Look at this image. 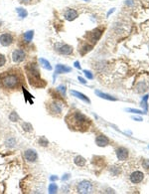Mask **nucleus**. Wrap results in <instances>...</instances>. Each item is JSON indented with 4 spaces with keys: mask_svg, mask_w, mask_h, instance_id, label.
I'll return each instance as SVG.
<instances>
[{
    "mask_svg": "<svg viewBox=\"0 0 149 194\" xmlns=\"http://www.w3.org/2000/svg\"><path fill=\"white\" fill-rule=\"evenodd\" d=\"M0 83L2 87L6 89H15L18 88L21 83V78L17 73H5L0 77Z\"/></svg>",
    "mask_w": 149,
    "mask_h": 194,
    "instance_id": "nucleus-1",
    "label": "nucleus"
},
{
    "mask_svg": "<svg viewBox=\"0 0 149 194\" xmlns=\"http://www.w3.org/2000/svg\"><path fill=\"white\" fill-rule=\"evenodd\" d=\"M68 122H71V126L76 129H82L83 128H87L90 124V120L84 114L80 112H75L68 118Z\"/></svg>",
    "mask_w": 149,
    "mask_h": 194,
    "instance_id": "nucleus-2",
    "label": "nucleus"
},
{
    "mask_svg": "<svg viewBox=\"0 0 149 194\" xmlns=\"http://www.w3.org/2000/svg\"><path fill=\"white\" fill-rule=\"evenodd\" d=\"M26 71L28 77L30 79L31 85L33 86H39L38 83L41 82V78H40V72L38 70V67L35 63H29V65H27L26 67Z\"/></svg>",
    "mask_w": 149,
    "mask_h": 194,
    "instance_id": "nucleus-3",
    "label": "nucleus"
},
{
    "mask_svg": "<svg viewBox=\"0 0 149 194\" xmlns=\"http://www.w3.org/2000/svg\"><path fill=\"white\" fill-rule=\"evenodd\" d=\"M48 110L49 112L53 116H59L62 114L63 110V105L61 102L57 101V100H53V101L49 102L48 104Z\"/></svg>",
    "mask_w": 149,
    "mask_h": 194,
    "instance_id": "nucleus-4",
    "label": "nucleus"
},
{
    "mask_svg": "<svg viewBox=\"0 0 149 194\" xmlns=\"http://www.w3.org/2000/svg\"><path fill=\"white\" fill-rule=\"evenodd\" d=\"M54 49L61 55H71V54H73V51H74L72 46L63 43H57Z\"/></svg>",
    "mask_w": 149,
    "mask_h": 194,
    "instance_id": "nucleus-5",
    "label": "nucleus"
},
{
    "mask_svg": "<svg viewBox=\"0 0 149 194\" xmlns=\"http://www.w3.org/2000/svg\"><path fill=\"white\" fill-rule=\"evenodd\" d=\"M92 190H93V185H92V183L90 181L87 180L81 181L77 186V191L82 194L91 193Z\"/></svg>",
    "mask_w": 149,
    "mask_h": 194,
    "instance_id": "nucleus-6",
    "label": "nucleus"
},
{
    "mask_svg": "<svg viewBox=\"0 0 149 194\" xmlns=\"http://www.w3.org/2000/svg\"><path fill=\"white\" fill-rule=\"evenodd\" d=\"M25 57H26V53L22 49H16L12 53V60L14 63H21L22 61H24Z\"/></svg>",
    "mask_w": 149,
    "mask_h": 194,
    "instance_id": "nucleus-7",
    "label": "nucleus"
},
{
    "mask_svg": "<svg viewBox=\"0 0 149 194\" xmlns=\"http://www.w3.org/2000/svg\"><path fill=\"white\" fill-rule=\"evenodd\" d=\"M14 41V38L10 33H4L0 36V43H1L2 46H10Z\"/></svg>",
    "mask_w": 149,
    "mask_h": 194,
    "instance_id": "nucleus-8",
    "label": "nucleus"
},
{
    "mask_svg": "<svg viewBox=\"0 0 149 194\" xmlns=\"http://www.w3.org/2000/svg\"><path fill=\"white\" fill-rule=\"evenodd\" d=\"M24 157L28 162H35L38 159V153L34 149H27L24 152Z\"/></svg>",
    "mask_w": 149,
    "mask_h": 194,
    "instance_id": "nucleus-9",
    "label": "nucleus"
},
{
    "mask_svg": "<svg viewBox=\"0 0 149 194\" xmlns=\"http://www.w3.org/2000/svg\"><path fill=\"white\" fill-rule=\"evenodd\" d=\"M144 178V174L143 172L141 171H134L131 173L130 175V181L134 184H137V183H140Z\"/></svg>",
    "mask_w": 149,
    "mask_h": 194,
    "instance_id": "nucleus-10",
    "label": "nucleus"
},
{
    "mask_svg": "<svg viewBox=\"0 0 149 194\" xmlns=\"http://www.w3.org/2000/svg\"><path fill=\"white\" fill-rule=\"evenodd\" d=\"M96 143L100 147H106V145L110 144V139H108V136L104 134H100L96 137Z\"/></svg>",
    "mask_w": 149,
    "mask_h": 194,
    "instance_id": "nucleus-11",
    "label": "nucleus"
},
{
    "mask_svg": "<svg viewBox=\"0 0 149 194\" xmlns=\"http://www.w3.org/2000/svg\"><path fill=\"white\" fill-rule=\"evenodd\" d=\"M102 29L100 28H96L94 29V31H92L91 33H90V40L92 41V42L96 43L98 41V39L102 37Z\"/></svg>",
    "mask_w": 149,
    "mask_h": 194,
    "instance_id": "nucleus-12",
    "label": "nucleus"
},
{
    "mask_svg": "<svg viewBox=\"0 0 149 194\" xmlns=\"http://www.w3.org/2000/svg\"><path fill=\"white\" fill-rule=\"evenodd\" d=\"M115 152H116V157L121 161L126 160L128 157V151L125 147H118Z\"/></svg>",
    "mask_w": 149,
    "mask_h": 194,
    "instance_id": "nucleus-13",
    "label": "nucleus"
},
{
    "mask_svg": "<svg viewBox=\"0 0 149 194\" xmlns=\"http://www.w3.org/2000/svg\"><path fill=\"white\" fill-rule=\"evenodd\" d=\"M77 17H78V12L76 11L75 9H69L67 10L66 13H65V18H66V20H68V21H73V20H75Z\"/></svg>",
    "mask_w": 149,
    "mask_h": 194,
    "instance_id": "nucleus-14",
    "label": "nucleus"
},
{
    "mask_svg": "<svg viewBox=\"0 0 149 194\" xmlns=\"http://www.w3.org/2000/svg\"><path fill=\"white\" fill-rule=\"evenodd\" d=\"M71 94H72L73 96H75V97L81 99L82 101L86 102V103H88V104H91V100H90L89 98L87 97V96L84 95V94L80 93V92H77V91H71Z\"/></svg>",
    "mask_w": 149,
    "mask_h": 194,
    "instance_id": "nucleus-15",
    "label": "nucleus"
},
{
    "mask_svg": "<svg viewBox=\"0 0 149 194\" xmlns=\"http://www.w3.org/2000/svg\"><path fill=\"white\" fill-rule=\"evenodd\" d=\"M96 94L100 98L104 99V100H108V101H113V102H114V101H116V100H117V99H115L114 97H112V96L108 95V94H106V93H102V92L98 91V90H96Z\"/></svg>",
    "mask_w": 149,
    "mask_h": 194,
    "instance_id": "nucleus-16",
    "label": "nucleus"
},
{
    "mask_svg": "<svg viewBox=\"0 0 149 194\" xmlns=\"http://www.w3.org/2000/svg\"><path fill=\"white\" fill-rule=\"evenodd\" d=\"M71 70H72V69H71L70 67L64 66V65H61V64H58L56 66L57 74H61V73H69V72H71Z\"/></svg>",
    "mask_w": 149,
    "mask_h": 194,
    "instance_id": "nucleus-17",
    "label": "nucleus"
},
{
    "mask_svg": "<svg viewBox=\"0 0 149 194\" xmlns=\"http://www.w3.org/2000/svg\"><path fill=\"white\" fill-rule=\"evenodd\" d=\"M74 162H75V164L77 166H80V167H82V166H85L86 165V162H87V161H86V159L83 157V156L78 155V156H76V157H75Z\"/></svg>",
    "mask_w": 149,
    "mask_h": 194,
    "instance_id": "nucleus-18",
    "label": "nucleus"
},
{
    "mask_svg": "<svg viewBox=\"0 0 149 194\" xmlns=\"http://www.w3.org/2000/svg\"><path fill=\"white\" fill-rule=\"evenodd\" d=\"M33 37H34V31L33 30H30V31H27L26 33H25L24 35H23V39H24L25 42H31L33 39Z\"/></svg>",
    "mask_w": 149,
    "mask_h": 194,
    "instance_id": "nucleus-19",
    "label": "nucleus"
},
{
    "mask_svg": "<svg viewBox=\"0 0 149 194\" xmlns=\"http://www.w3.org/2000/svg\"><path fill=\"white\" fill-rule=\"evenodd\" d=\"M39 62H40V65H41V66L43 67L44 69H46V70H49V71L52 70V66H51V64L49 63V61H47V60L41 58V59L39 60Z\"/></svg>",
    "mask_w": 149,
    "mask_h": 194,
    "instance_id": "nucleus-20",
    "label": "nucleus"
},
{
    "mask_svg": "<svg viewBox=\"0 0 149 194\" xmlns=\"http://www.w3.org/2000/svg\"><path fill=\"white\" fill-rule=\"evenodd\" d=\"M16 139L14 138V137H8L7 139H6V141H5V143H6V145H7L8 147H14L16 145Z\"/></svg>",
    "mask_w": 149,
    "mask_h": 194,
    "instance_id": "nucleus-21",
    "label": "nucleus"
},
{
    "mask_svg": "<svg viewBox=\"0 0 149 194\" xmlns=\"http://www.w3.org/2000/svg\"><path fill=\"white\" fill-rule=\"evenodd\" d=\"M9 120H11V122H19V120H20V118H19L18 114L16 112H11L9 114Z\"/></svg>",
    "mask_w": 149,
    "mask_h": 194,
    "instance_id": "nucleus-22",
    "label": "nucleus"
},
{
    "mask_svg": "<svg viewBox=\"0 0 149 194\" xmlns=\"http://www.w3.org/2000/svg\"><path fill=\"white\" fill-rule=\"evenodd\" d=\"M22 128L24 131H26V132H31V131H33V126L31 124H29V122H23L22 124Z\"/></svg>",
    "mask_w": 149,
    "mask_h": 194,
    "instance_id": "nucleus-23",
    "label": "nucleus"
},
{
    "mask_svg": "<svg viewBox=\"0 0 149 194\" xmlns=\"http://www.w3.org/2000/svg\"><path fill=\"white\" fill-rule=\"evenodd\" d=\"M146 90H147V87H146L145 83L141 82L136 86V91H137L138 93H143V92H145Z\"/></svg>",
    "mask_w": 149,
    "mask_h": 194,
    "instance_id": "nucleus-24",
    "label": "nucleus"
},
{
    "mask_svg": "<svg viewBox=\"0 0 149 194\" xmlns=\"http://www.w3.org/2000/svg\"><path fill=\"white\" fill-rule=\"evenodd\" d=\"M16 11H17L18 15L20 16V18H25L28 15V12H27L24 8H16Z\"/></svg>",
    "mask_w": 149,
    "mask_h": 194,
    "instance_id": "nucleus-25",
    "label": "nucleus"
},
{
    "mask_svg": "<svg viewBox=\"0 0 149 194\" xmlns=\"http://www.w3.org/2000/svg\"><path fill=\"white\" fill-rule=\"evenodd\" d=\"M92 49H93V46H92V45H88V44H85V45H84L83 47L81 48L82 54H86V53H88V52H90Z\"/></svg>",
    "mask_w": 149,
    "mask_h": 194,
    "instance_id": "nucleus-26",
    "label": "nucleus"
},
{
    "mask_svg": "<svg viewBox=\"0 0 149 194\" xmlns=\"http://www.w3.org/2000/svg\"><path fill=\"white\" fill-rule=\"evenodd\" d=\"M39 144L44 147H48V144H49V141H48V139L46 138V137L42 136V137H40V139H39Z\"/></svg>",
    "mask_w": 149,
    "mask_h": 194,
    "instance_id": "nucleus-27",
    "label": "nucleus"
},
{
    "mask_svg": "<svg viewBox=\"0 0 149 194\" xmlns=\"http://www.w3.org/2000/svg\"><path fill=\"white\" fill-rule=\"evenodd\" d=\"M57 191H58V187H57V185L55 183H51V184L49 185V192L50 193H56Z\"/></svg>",
    "mask_w": 149,
    "mask_h": 194,
    "instance_id": "nucleus-28",
    "label": "nucleus"
},
{
    "mask_svg": "<svg viewBox=\"0 0 149 194\" xmlns=\"http://www.w3.org/2000/svg\"><path fill=\"white\" fill-rule=\"evenodd\" d=\"M147 100H148V95H146L145 97L143 98V100H142V104H141V106H142V107H144V110H147V108H148Z\"/></svg>",
    "mask_w": 149,
    "mask_h": 194,
    "instance_id": "nucleus-29",
    "label": "nucleus"
},
{
    "mask_svg": "<svg viewBox=\"0 0 149 194\" xmlns=\"http://www.w3.org/2000/svg\"><path fill=\"white\" fill-rule=\"evenodd\" d=\"M110 172H112L113 175H117L120 172V168H117V166H113L112 169H110Z\"/></svg>",
    "mask_w": 149,
    "mask_h": 194,
    "instance_id": "nucleus-30",
    "label": "nucleus"
},
{
    "mask_svg": "<svg viewBox=\"0 0 149 194\" xmlns=\"http://www.w3.org/2000/svg\"><path fill=\"white\" fill-rule=\"evenodd\" d=\"M6 63V58L4 55L0 54V67H3Z\"/></svg>",
    "mask_w": 149,
    "mask_h": 194,
    "instance_id": "nucleus-31",
    "label": "nucleus"
},
{
    "mask_svg": "<svg viewBox=\"0 0 149 194\" xmlns=\"http://www.w3.org/2000/svg\"><path fill=\"white\" fill-rule=\"evenodd\" d=\"M85 72V75H86V77H87L88 79H90V80H92V79L94 78V75L92 74L90 71H84Z\"/></svg>",
    "mask_w": 149,
    "mask_h": 194,
    "instance_id": "nucleus-32",
    "label": "nucleus"
},
{
    "mask_svg": "<svg viewBox=\"0 0 149 194\" xmlns=\"http://www.w3.org/2000/svg\"><path fill=\"white\" fill-rule=\"evenodd\" d=\"M128 110L129 112H134V114H145V112H141V110H134V108H128Z\"/></svg>",
    "mask_w": 149,
    "mask_h": 194,
    "instance_id": "nucleus-33",
    "label": "nucleus"
},
{
    "mask_svg": "<svg viewBox=\"0 0 149 194\" xmlns=\"http://www.w3.org/2000/svg\"><path fill=\"white\" fill-rule=\"evenodd\" d=\"M142 165H143V167L149 169V160L148 159H143V161H142Z\"/></svg>",
    "mask_w": 149,
    "mask_h": 194,
    "instance_id": "nucleus-34",
    "label": "nucleus"
},
{
    "mask_svg": "<svg viewBox=\"0 0 149 194\" xmlns=\"http://www.w3.org/2000/svg\"><path fill=\"white\" fill-rule=\"evenodd\" d=\"M75 67H76V68H78V69H81V65H80L79 62H76V63H75Z\"/></svg>",
    "mask_w": 149,
    "mask_h": 194,
    "instance_id": "nucleus-35",
    "label": "nucleus"
},
{
    "mask_svg": "<svg viewBox=\"0 0 149 194\" xmlns=\"http://www.w3.org/2000/svg\"><path fill=\"white\" fill-rule=\"evenodd\" d=\"M79 81H80L81 83H83V84H86V81L84 80V79L82 78V77H79Z\"/></svg>",
    "mask_w": 149,
    "mask_h": 194,
    "instance_id": "nucleus-36",
    "label": "nucleus"
},
{
    "mask_svg": "<svg viewBox=\"0 0 149 194\" xmlns=\"http://www.w3.org/2000/svg\"><path fill=\"white\" fill-rule=\"evenodd\" d=\"M126 4L127 5H132V4H133V1H132V0H127Z\"/></svg>",
    "mask_w": 149,
    "mask_h": 194,
    "instance_id": "nucleus-37",
    "label": "nucleus"
},
{
    "mask_svg": "<svg viewBox=\"0 0 149 194\" xmlns=\"http://www.w3.org/2000/svg\"><path fill=\"white\" fill-rule=\"evenodd\" d=\"M133 120H138V122H140V120H142V118H134Z\"/></svg>",
    "mask_w": 149,
    "mask_h": 194,
    "instance_id": "nucleus-38",
    "label": "nucleus"
},
{
    "mask_svg": "<svg viewBox=\"0 0 149 194\" xmlns=\"http://www.w3.org/2000/svg\"><path fill=\"white\" fill-rule=\"evenodd\" d=\"M21 2H25V3H28V2H30V0H21Z\"/></svg>",
    "mask_w": 149,
    "mask_h": 194,
    "instance_id": "nucleus-39",
    "label": "nucleus"
},
{
    "mask_svg": "<svg viewBox=\"0 0 149 194\" xmlns=\"http://www.w3.org/2000/svg\"><path fill=\"white\" fill-rule=\"evenodd\" d=\"M85 1H89V0H85Z\"/></svg>",
    "mask_w": 149,
    "mask_h": 194,
    "instance_id": "nucleus-40",
    "label": "nucleus"
}]
</instances>
